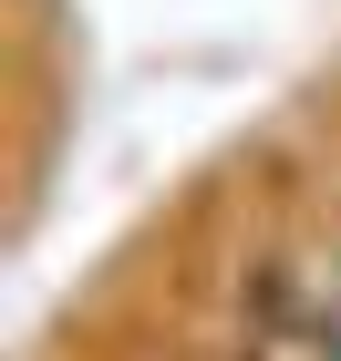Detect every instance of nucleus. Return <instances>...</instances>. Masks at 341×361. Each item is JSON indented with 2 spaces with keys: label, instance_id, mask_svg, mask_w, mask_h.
I'll return each mask as SVG.
<instances>
[]
</instances>
